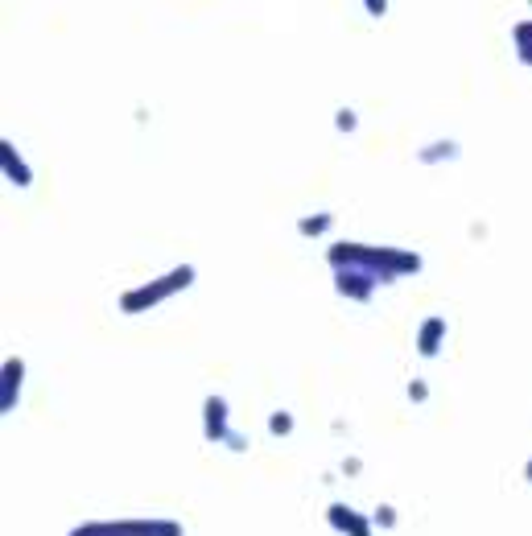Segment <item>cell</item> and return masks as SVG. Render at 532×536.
Segmentation results:
<instances>
[{
  "label": "cell",
  "instance_id": "6da1fadb",
  "mask_svg": "<svg viewBox=\"0 0 532 536\" xmlns=\"http://www.w3.org/2000/svg\"><path fill=\"white\" fill-rule=\"evenodd\" d=\"M330 268L339 264H355V268H368L372 277H380L384 285L396 277H417L421 273V256L409 248H392V244H359V240H339L330 244L326 252Z\"/></svg>",
  "mask_w": 532,
  "mask_h": 536
},
{
  "label": "cell",
  "instance_id": "7a4b0ae2",
  "mask_svg": "<svg viewBox=\"0 0 532 536\" xmlns=\"http://www.w3.org/2000/svg\"><path fill=\"white\" fill-rule=\"evenodd\" d=\"M194 281H198V268H194V264H174L170 273H161V277H153V281H145V285H137V289L120 293V314H128V318L149 314V310L161 306V301L186 293Z\"/></svg>",
  "mask_w": 532,
  "mask_h": 536
},
{
  "label": "cell",
  "instance_id": "3957f363",
  "mask_svg": "<svg viewBox=\"0 0 532 536\" xmlns=\"http://www.w3.org/2000/svg\"><path fill=\"white\" fill-rule=\"evenodd\" d=\"M71 536H182L178 520H87Z\"/></svg>",
  "mask_w": 532,
  "mask_h": 536
},
{
  "label": "cell",
  "instance_id": "277c9868",
  "mask_svg": "<svg viewBox=\"0 0 532 536\" xmlns=\"http://www.w3.org/2000/svg\"><path fill=\"white\" fill-rule=\"evenodd\" d=\"M380 285H384V281L372 277L368 268H355V264H339V268H335V293L347 297V301H372Z\"/></svg>",
  "mask_w": 532,
  "mask_h": 536
},
{
  "label": "cell",
  "instance_id": "5b68a950",
  "mask_svg": "<svg viewBox=\"0 0 532 536\" xmlns=\"http://www.w3.org/2000/svg\"><path fill=\"white\" fill-rule=\"evenodd\" d=\"M203 433H207V442H227L231 438V405H227V396H207L203 400Z\"/></svg>",
  "mask_w": 532,
  "mask_h": 536
},
{
  "label": "cell",
  "instance_id": "8992f818",
  "mask_svg": "<svg viewBox=\"0 0 532 536\" xmlns=\"http://www.w3.org/2000/svg\"><path fill=\"white\" fill-rule=\"evenodd\" d=\"M21 384H25V359L21 355H9L5 359V372H0V413H13L17 409Z\"/></svg>",
  "mask_w": 532,
  "mask_h": 536
},
{
  "label": "cell",
  "instance_id": "52a82bcc",
  "mask_svg": "<svg viewBox=\"0 0 532 536\" xmlns=\"http://www.w3.org/2000/svg\"><path fill=\"white\" fill-rule=\"evenodd\" d=\"M0 170H5L9 186H17V190H29V186H33V165L21 157V149H17L9 137L0 141Z\"/></svg>",
  "mask_w": 532,
  "mask_h": 536
},
{
  "label": "cell",
  "instance_id": "ba28073f",
  "mask_svg": "<svg viewBox=\"0 0 532 536\" xmlns=\"http://www.w3.org/2000/svg\"><path fill=\"white\" fill-rule=\"evenodd\" d=\"M326 520H330V528L343 532V536H372V516H363V512L347 508V504H330Z\"/></svg>",
  "mask_w": 532,
  "mask_h": 536
},
{
  "label": "cell",
  "instance_id": "9c48e42d",
  "mask_svg": "<svg viewBox=\"0 0 532 536\" xmlns=\"http://www.w3.org/2000/svg\"><path fill=\"white\" fill-rule=\"evenodd\" d=\"M442 343H446V318L442 314H429L421 322V330H417V355L421 359H438Z\"/></svg>",
  "mask_w": 532,
  "mask_h": 536
},
{
  "label": "cell",
  "instance_id": "30bf717a",
  "mask_svg": "<svg viewBox=\"0 0 532 536\" xmlns=\"http://www.w3.org/2000/svg\"><path fill=\"white\" fill-rule=\"evenodd\" d=\"M330 227H335V215H330V211H318V215H302V219H297V231H302L306 240H318V236H326Z\"/></svg>",
  "mask_w": 532,
  "mask_h": 536
},
{
  "label": "cell",
  "instance_id": "8fae6325",
  "mask_svg": "<svg viewBox=\"0 0 532 536\" xmlns=\"http://www.w3.org/2000/svg\"><path fill=\"white\" fill-rule=\"evenodd\" d=\"M462 149H458V141H434V145H425L421 149V161L425 165H434V161H454Z\"/></svg>",
  "mask_w": 532,
  "mask_h": 536
},
{
  "label": "cell",
  "instance_id": "7c38bea8",
  "mask_svg": "<svg viewBox=\"0 0 532 536\" xmlns=\"http://www.w3.org/2000/svg\"><path fill=\"white\" fill-rule=\"evenodd\" d=\"M335 128H339V132H355V128H359V112H355V108H339V112H335Z\"/></svg>",
  "mask_w": 532,
  "mask_h": 536
},
{
  "label": "cell",
  "instance_id": "4fadbf2b",
  "mask_svg": "<svg viewBox=\"0 0 532 536\" xmlns=\"http://www.w3.org/2000/svg\"><path fill=\"white\" fill-rule=\"evenodd\" d=\"M269 429L277 433V438H289V433H293V417L281 409V413H273V417H269Z\"/></svg>",
  "mask_w": 532,
  "mask_h": 536
},
{
  "label": "cell",
  "instance_id": "5bb4252c",
  "mask_svg": "<svg viewBox=\"0 0 532 536\" xmlns=\"http://www.w3.org/2000/svg\"><path fill=\"white\" fill-rule=\"evenodd\" d=\"M363 5V13H368L372 21H384L388 17V0H359Z\"/></svg>",
  "mask_w": 532,
  "mask_h": 536
},
{
  "label": "cell",
  "instance_id": "9a60e30c",
  "mask_svg": "<svg viewBox=\"0 0 532 536\" xmlns=\"http://www.w3.org/2000/svg\"><path fill=\"white\" fill-rule=\"evenodd\" d=\"M429 396V388H425V380H413L409 384V400H417V405H421V400Z\"/></svg>",
  "mask_w": 532,
  "mask_h": 536
},
{
  "label": "cell",
  "instance_id": "2e32d148",
  "mask_svg": "<svg viewBox=\"0 0 532 536\" xmlns=\"http://www.w3.org/2000/svg\"><path fill=\"white\" fill-rule=\"evenodd\" d=\"M376 520H380V528H392V520H396V512H392V508L384 504V508L376 512Z\"/></svg>",
  "mask_w": 532,
  "mask_h": 536
},
{
  "label": "cell",
  "instance_id": "e0dca14e",
  "mask_svg": "<svg viewBox=\"0 0 532 536\" xmlns=\"http://www.w3.org/2000/svg\"><path fill=\"white\" fill-rule=\"evenodd\" d=\"M524 479H528V483H532V458H528V466H524Z\"/></svg>",
  "mask_w": 532,
  "mask_h": 536
},
{
  "label": "cell",
  "instance_id": "ac0fdd59",
  "mask_svg": "<svg viewBox=\"0 0 532 536\" xmlns=\"http://www.w3.org/2000/svg\"><path fill=\"white\" fill-rule=\"evenodd\" d=\"M528 5H532V0H528Z\"/></svg>",
  "mask_w": 532,
  "mask_h": 536
}]
</instances>
